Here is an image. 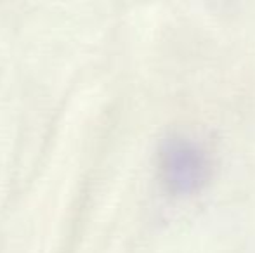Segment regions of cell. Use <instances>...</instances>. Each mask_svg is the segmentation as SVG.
Instances as JSON below:
<instances>
[{
	"label": "cell",
	"mask_w": 255,
	"mask_h": 253,
	"mask_svg": "<svg viewBox=\"0 0 255 253\" xmlns=\"http://www.w3.org/2000/svg\"><path fill=\"white\" fill-rule=\"evenodd\" d=\"M161 172L170 191L189 194L205 184L208 160L203 151L189 141H168L161 151Z\"/></svg>",
	"instance_id": "1"
}]
</instances>
